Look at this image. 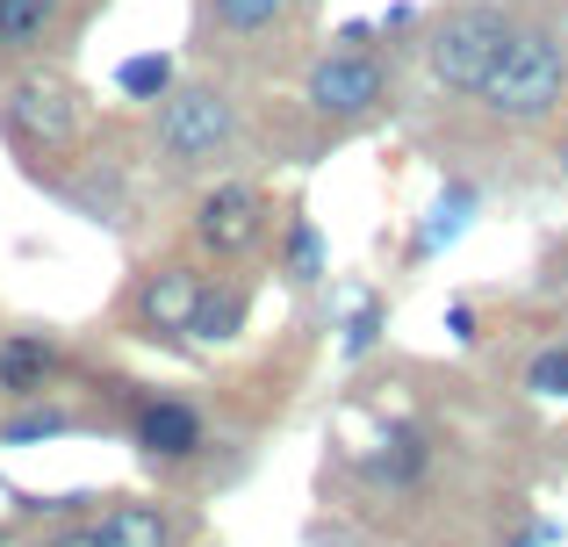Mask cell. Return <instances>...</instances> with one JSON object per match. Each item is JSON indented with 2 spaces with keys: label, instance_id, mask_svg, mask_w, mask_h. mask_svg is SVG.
I'll return each mask as SVG.
<instances>
[{
  "label": "cell",
  "instance_id": "1",
  "mask_svg": "<svg viewBox=\"0 0 568 547\" xmlns=\"http://www.w3.org/2000/svg\"><path fill=\"white\" fill-rule=\"evenodd\" d=\"M475 101H483L497 123H518V130L561 115V101H568V29L511 22L504 51L489 58L483 87H475Z\"/></svg>",
  "mask_w": 568,
  "mask_h": 547
},
{
  "label": "cell",
  "instance_id": "2",
  "mask_svg": "<svg viewBox=\"0 0 568 547\" xmlns=\"http://www.w3.org/2000/svg\"><path fill=\"white\" fill-rule=\"evenodd\" d=\"M0 130L8 144L29 159V173H43V159L80 152L87 138V94L58 72H22V80L0 94Z\"/></svg>",
  "mask_w": 568,
  "mask_h": 547
},
{
  "label": "cell",
  "instance_id": "3",
  "mask_svg": "<svg viewBox=\"0 0 568 547\" xmlns=\"http://www.w3.org/2000/svg\"><path fill=\"white\" fill-rule=\"evenodd\" d=\"M166 109H159V159L166 173H216L237 152V101L216 80H187L166 87Z\"/></svg>",
  "mask_w": 568,
  "mask_h": 547
},
{
  "label": "cell",
  "instance_id": "4",
  "mask_svg": "<svg viewBox=\"0 0 568 547\" xmlns=\"http://www.w3.org/2000/svg\"><path fill=\"white\" fill-rule=\"evenodd\" d=\"M511 22H518V14L504 8V0H454V8L425 29L432 80H439L446 94H475L483 72H489V58H497L504 37H511Z\"/></svg>",
  "mask_w": 568,
  "mask_h": 547
},
{
  "label": "cell",
  "instance_id": "5",
  "mask_svg": "<svg viewBox=\"0 0 568 547\" xmlns=\"http://www.w3.org/2000/svg\"><path fill=\"white\" fill-rule=\"evenodd\" d=\"M303 101H310V115H324L332 130H353V123H375V115L388 109V65L375 51H324V58H310V72H303Z\"/></svg>",
  "mask_w": 568,
  "mask_h": 547
},
{
  "label": "cell",
  "instance_id": "6",
  "mask_svg": "<svg viewBox=\"0 0 568 547\" xmlns=\"http://www.w3.org/2000/svg\"><path fill=\"white\" fill-rule=\"evenodd\" d=\"M266 231H274V202H266V188H252V181H216V188H202V202H194V245H202L209 260L260 253Z\"/></svg>",
  "mask_w": 568,
  "mask_h": 547
},
{
  "label": "cell",
  "instance_id": "7",
  "mask_svg": "<svg viewBox=\"0 0 568 547\" xmlns=\"http://www.w3.org/2000/svg\"><path fill=\"white\" fill-rule=\"evenodd\" d=\"M194 295H202V274H194L187 260H159V267H144L138 288H130V324H138V338H187Z\"/></svg>",
  "mask_w": 568,
  "mask_h": 547
},
{
  "label": "cell",
  "instance_id": "8",
  "mask_svg": "<svg viewBox=\"0 0 568 547\" xmlns=\"http://www.w3.org/2000/svg\"><path fill=\"white\" fill-rule=\"evenodd\" d=\"M130 433H138V447H144V462H194V454L209 447V433H202V411L181 404V396H144L138 404V418H130Z\"/></svg>",
  "mask_w": 568,
  "mask_h": 547
},
{
  "label": "cell",
  "instance_id": "9",
  "mask_svg": "<svg viewBox=\"0 0 568 547\" xmlns=\"http://www.w3.org/2000/svg\"><path fill=\"white\" fill-rule=\"evenodd\" d=\"M295 8H303V0H202V22H209V37L252 51V43L281 37V29L295 22Z\"/></svg>",
  "mask_w": 568,
  "mask_h": 547
},
{
  "label": "cell",
  "instance_id": "10",
  "mask_svg": "<svg viewBox=\"0 0 568 547\" xmlns=\"http://www.w3.org/2000/svg\"><path fill=\"white\" fill-rule=\"evenodd\" d=\"M72 29V0H0V58H37Z\"/></svg>",
  "mask_w": 568,
  "mask_h": 547
},
{
  "label": "cell",
  "instance_id": "11",
  "mask_svg": "<svg viewBox=\"0 0 568 547\" xmlns=\"http://www.w3.org/2000/svg\"><path fill=\"white\" fill-rule=\"evenodd\" d=\"M51 375H58V346L43 332H8L0 338V396L37 404V396L51 389Z\"/></svg>",
  "mask_w": 568,
  "mask_h": 547
},
{
  "label": "cell",
  "instance_id": "12",
  "mask_svg": "<svg viewBox=\"0 0 568 547\" xmlns=\"http://www.w3.org/2000/svg\"><path fill=\"white\" fill-rule=\"evenodd\" d=\"M245 317H252V295L237 288L231 274H216V281L202 274V295H194L187 332H194V338H237V332H245Z\"/></svg>",
  "mask_w": 568,
  "mask_h": 547
},
{
  "label": "cell",
  "instance_id": "13",
  "mask_svg": "<svg viewBox=\"0 0 568 547\" xmlns=\"http://www.w3.org/2000/svg\"><path fill=\"white\" fill-rule=\"evenodd\" d=\"M94 547H173V511L166 505H115V511H101V526H94Z\"/></svg>",
  "mask_w": 568,
  "mask_h": 547
},
{
  "label": "cell",
  "instance_id": "14",
  "mask_svg": "<svg viewBox=\"0 0 568 547\" xmlns=\"http://www.w3.org/2000/svg\"><path fill=\"white\" fill-rule=\"evenodd\" d=\"M281 281L288 288H317L324 281V231L303 210H288V224H281Z\"/></svg>",
  "mask_w": 568,
  "mask_h": 547
},
{
  "label": "cell",
  "instance_id": "15",
  "mask_svg": "<svg viewBox=\"0 0 568 547\" xmlns=\"http://www.w3.org/2000/svg\"><path fill=\"white\" fill-rule=\"evenodd\" d=\"M367 468H375V483H388V490L417 483V468H425V433H417V425H388L382 454H375Z\"/></svg>",
  "mask_w": 568,
  "mask_h": 547
},
{
  "label": "cell",
  "instance_id": "16",
  "mask_svg": "<svg viewBox=\"0 0 568 547\" xmlns=\"http://www.w3.org/2000/svg\"><path fill=\"white\" fill-rule=\"evenodd\" d=\"M115 87H123L130 101H159L173 87V58L166 51H138V58H123L115 65Z\"/></svg>",
  "mask_w": 568,
  "mask_h": 547
},
{
  "label": "cell",
  "instance_id": "17",
  "mask_svg": "<svg viewBox=\"0 0 568 547\" xmlns=\"http://www.w3.org/2000/svg\"><path fill=\"white\" fill-rule=\"evenodd\" d=\"M468 210H475V195H468V188H446V195H439V210H432V224H425V239H417V260H432L446 239H460Z\"/></svg>",
  "mask_w": 568,
  "mask_h": 547
},
{
  "label": "cell",
  "instance_id": "18",
  "mask_svg": "<svg viewBox=\"0 0 568 547\" xmlns=\"http://www.w3.org/2000/svg\"><path fill=\"white\" fill-rule=\"evenodd\" d=\"M526 389H532V396H568V346H547V353H532V367H526Z\"/></svg>",
  "mask_w": 568,
  "mask_h": 547
},
{
  "label": "cell",
  "instance_id": "19",
  "mask_svg": "<svg viewBox=\"0 0 568 547\" xmlns=\"http://www.w3.org/2000/svg\"><path fill=\"white\" fill-rule=\"evenodd\" d=\"M375 338H382V303L367 295V303L353 310V324H346V361H361V353L375 346Z\"/></svg>",
  "mask_w": 568,
  "mask_h": 547
},
{
  "label": "cell",
  "instance_id": "20",
  "mask_svg": "<svg viewBox=\"0 0 568 547\" xmlns=\"http://www.w3.org/2000/svg\"><path fill=\"white\" fill-rule=\"evenodd\" d=\"M43 547H94V526H65V534L43 540Z\"/></svg>",
  "mask_w": 568,
  "mask_h": 547
},
{
  "label": "cell",
  "instance_id": "21",
  "mask_svg": "<svg viewBox=\"0 0 568 547\" xmlns=\"http://www.w3.org/2000/svg\"><path fill=\"white\" fill-rule=\"evenodd\" d=\"M555 166H561V173H568V138H561V152H555Z\"/></svg>",
  "mask_w": 568,
  "mask_h": 547
}]
</instances>
